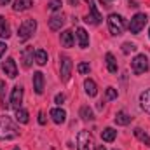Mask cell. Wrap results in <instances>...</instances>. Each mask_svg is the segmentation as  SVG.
Returning a JSON list of instances; mask_svg holds the SVG:
<instances>
[{
  "instance_id": "obj_12",
  "label": "cell",
  "mask_w": 150,
  "mask_h": 150,
  "mask_svg": "<svg viewBox=\"0 0 150 150\" xmlns=\"http://www.w3.org/2000/svg\"><path fill=\"white\" fill-rule=\"evenodd\" d=\"M33 56H35V51H33V47H25V49H23V52H21V58H23V67H25V68H30V67H32Z\"/></svg>"
},
{
  "instance_id": "obj_21",
  "label": "cell",
  "mask_w": 150,
  "mask_h": 150,
  "mask_svg": "<svg viewBox=\"0 0 150 150\" xmlns=\"http://www.w3.org/2000/svg\"><path fill=\"white\" fill-rule=\"evenodd\" d=\"M133 133H134V136H136V138H138V140H140L142 143H145L147 147H150V136L147 134V133H145V131H143V129L136 127V129H134Z\"/></svg>"
},
{
  "instance_id": "obj_25",
  "label": "cell",
  "mask_w": 150,
  "mask_h": 150,
  "mask_svg": "<svg viewBox=\"0 0 150 150\" xmlns=\"http://www.w3.org/2000/svg\"><path fill=\"white\" fill-rule=\"evenodd\" d=\"M35 61H37L40 67H44V65L47 63V52H45L44 49H37V51H35Z\"/></svg>"
},
{
  "instance_id": "obj_2",
  "label": "cell",
  "mask_w": 150,
  "mask_h": 150,
  "mask_svg": "<svg viewBox=\"0 0 150 150\" xmlns=\"http://www.w3.org/2000/svg\"><path fill=\"white\" fill-rule=\"evenodd\" d=\"M35 30H37V21H35L33 18H30V19H25V21L19 25L18 37H19V40H21V42H25V40H28V38L35 33Z\"/></svg>"
},
{
  "instance_id": "obj_33",
  "label": "cell",
  "mask_w": 150,
  "mask_h": 150,
  "mask_svg": "<svg viewBox=\"0 0 150 150\" xmlns=\"http://www.w3.org/2000/svg\"><path fill=\"white\" fill-rule=\"evenodd\" d=\"M54 101H56L58 105H61V103L65 101V96H63V94H56V98H54Z\"/></svg>"
},
{
  "instance_id": "obj_39",
  "label": "cell",
  "mask_w": 150,
  "mask_h": 150,
  "mask_svg": "<svg viewBox=\"0 0 150 150\" xmlns=\"http://www.w3.org/2000/svg\"><path fill=\"white\" fill-rule=\"evenodd\" d=\"M149 37H150V30H149Z\"/></svg>"
},
{
  "instance_id": "obj_28",
  "label": "cell",
  "mask_w": 150,
  "mask_h": 150,
  "mask_svg": "<svg viewBox=\"0 0 150 150\" xmlns=\"http://www.w3.org/2000/svg\"><path fill=\"white\" fill-rule=\"evenodd\" d=\"M138 47L134 45V44H131V42H126V44H122V52L124 54H129V52H134Z\"/></svg>"
},
{
  "instance_id": "obj_18",
  "label": "cell",
  "mask_w": 150,
  "mask_h": 150,
  "mask_svg": "<svg viewBox=\"0 0 150 150\" xmlns=\"http://www.w3.org/2000/svg\"><path fill=\"white\" fill-rule=\"evenodd\" d=\"M61 45L63 47H72L74 45V33L70 30H65L61 33Z\"/></svg>"
},
{
  "instance_id": "obj_7",
  "label": "cell",
  "mask_w": 150,
  "mask_h": 150,
  "mask_svg": "<svg viewBox=\"0 0 150 150\" xmlns=\"http://www.w3.org/2000/svg\"><path fill=\"white\" fill-rule=\"evenodd\" d=\"M21 103H23V86H14L12 89V94H11V107L14 110L21 108Z\"/></svg>"
},
{
  "instance_id": "obj_6",
  "label": "cell",
  "mask_w": 150,
  "mask_h": 150,
  "mask_svg": "<svg viewBox=\"0 0 150 150\" xmlns=\"http://www.w3.org/2000/svg\"><path fill=\"white\" fill-rule=\"evenodd\" d=\"M131 68H133V74L142 75L149 70V58L145 54H138L133 61H131Z\"/></svg>"
},
{
  "instance_id": "obj_11",
  "label": "cell",
  "mask_w": 150,
  "mask_h": 150,
  "mask_svg": "<svg viewBox=\"0 0 150 150\" xmlns=\"http://www.w3.org/2000/svg\"><path fill=\"white\" fill-rule=\"evenodd\" d=\"M63 25H65V16H63V14H52V16L49 18V28H51V30L58 32V30H61Z\"/></svg>"
},
{
  "instance_id": "obj_1",
  "label": "cell",
  "mask_w": 150,
  "mask_h": 150,
  "mask_svg": "<svg viewBox=\"0 0 150 150\" xmlns=\"http://www.w3.org/2000/svg\"><path fill=\"white\" fill-rule=\"evenodd\" d=\"M19 136V127L9 115H0V140H14Z\"/></svg>"
},
{
  "instance_id": "obj_4",
  "label": "cell",
  "mask_w": 150,
  "mask_h": 150,
  "mask_svg": "<svg viewBox=\"0 0 150 150\" xmlns=\"http://www.w3.org/2000/svg\"><path fill=\"white\" fill-rule=\"evenodd\" d=\"M77 150H96L94 140L89 131H80L77 136Z\"/></svg>"
},
{
  "instance_id": "obj_3",
  "label": "cell",
  "mask_w": 150,
  "mask_h": 150,
  "mask_svg": "<svg viewBox=\"0 0 150 150\" xmlns=\"http://www.w3.org/2000/svg\"><path fill=\"white\" fill-rule=\"evenodd\" d=\"M147 21H149L147 14H143V12H138V14H134V16H133V19L129 21L127 28H129V32H131V33L138 35V33H140V32H142V30L145 28Z\"/></svg>"
},
{
  "instance_id": "obj_34",
  "label": "cell",
  "mask_w": 150,
  "mask_h": 150,
  "mask_svg": "<svg viewBox=\"0 0 150 150\" xmlns=\"http://www.w3.org/2000/svg\"><path fill=\"white\" fill-rule=\"evenodd\" d=\"M38 124H42V126L45 124V115H44V112L38 113Z\"/></svg>"
},
{
  "instance_id": "obj_15",
  "label": "cell",
  "mask_w": 150,
  "mask_h": 150,
  "mask_svg": "<svg viewBox=\"0 0 150 150\" xmlns=\"http://www.w3.org/2000/svg\"><path fill=\"white\" fill-rule=\"evenodd\" d=\"M140 105H142V108L147 113H150V89L143 91V93L140 94Z\"/></svg>"
},
{
  "instance_id": "obj_30",
  "label": "cell",
  "mask_w": 150,
  "mask_h": 150,
  "mask_svg": "<svg viewBox=\"0 0 150 150\" xmlns=\"http://www.w3.org/2000/svg\"><path fill=\"white\" fill-rule=\"evenodd\" d=\"M77 70H79V74H89V70H91V67H89V63H79V67H77Z\"/></svg>"
},
{
  "instance_id": "obj_36",
  "label": "cell",
  "mask_w": 150,
  "mask_h": 150,
  "mask_svg": "<svg viewBox=\"0 0 150 150\" xmlns=\"http://www.w3.org/2000/svg\"><path fill=\"white\" fill-rule=\"evenodd\" d=\"M9 2H11V0H0V5H7Z\"/></svg>"
},
{
  "instance_id": "obj_10",
  "label": "cell",
  "mask_w": 150,
  "mask_h": 150,
  "mask_svg": "<svg viewBox=\"0 0 150 150\" xmlns=\"http://www.w3.org/2000/svg\"><path fill=\"white\" fill-rule=\"evenodd\" d=\"M2 70L5 72V75H9L11 79L18 77V67H16V61L12 58H7L4 63H2Z\"/></svg>"
},
{
  "instance_id": "obj_38",
  "label": "cell",
  "mask_w": 150,
  "mask_h": 150,
  "mask_svg": "<svg viewBox=\"0 0 150 150\" xmlns=\"http://www.w3.org/2000/svg\"><path fill=\"white\" fill-rule=\"evenodd\" d=\"M105 2H113V0H105Z\"/></svg>"
},
{
  "instance_id": "obj_14",
  "label": "cell",
  "mask_w": 150,
  "mask_h": 150,
  "mask_svg": "<svg viewBox=\"0 0 150 150\" xmlns=\"http://www.w3.org/2000/svg\"><path fill=\"white\" fill-rule=\"evenodd\" d=\"M49 115H51V119H52L56 124H63V122L67 120V112L61 110V108H52V110L49 112Z\"/></svg>"
},
{
  "instance_id": "obj_37",
  "label": "cell",
  "mask_w": 150,
  "mask_h": 150,
  "mask_svg": "<svg viewBox=\"0 0 150 150\" xmlns=\"http://www.w3.org/2000/svg\"><path fill=\"white\" fill-rule=\"evenodd\" d=\"M98 150H105V147H103V145H101V147H98Z\"/></svg>"
},
{
  "instance_id": "obj_32",
  "label": "cell",
  "mask_w": 150,
  "mask_h": 150,
  "mask_svg": "<svg viewBox=\"0 0 150 150\" xmlns=\"http://www.w3.org/2000/svg\"><path fill=\"white\" fill-rule=\"evenodd\" d=\"M117 98V91L113 87H108L107 89V100H115Z\"/></svg>"
},
{
  "instance_id": "obj_19",
  "label": "cell",
  "mask_w": 150,
  "mask_h": 150,
  "mask_svg": "<svg viewBox=\"0 0 150 150\" xmlns=\"http://www.w3.org/2000/svg\"><path fill=\"white\" fill-rule=\"evenodd\" d=\"M105 59H107V70H108L110 74H117V61H115V58H113L112 52H107Z\"/></svg>"
},
{
  "instance_id": "obj_9",
  "label": "cell",
  "mask_w": 150,
  "mask_h": 150,
  "mask_svg": "<svg viewBox=\"0 0 150 150\" xmlns=\"http://www.w3.org/2000/svg\"><path fill=\"white\" fill-rule=\"evenodd\" d=\"M87 4H89L91 14H89V16H86V21H87V23H93V25H100L103 18H101V14L98 12V9H96L94 2H93V0H87Z\"/></svg>"
},
{
  "instance_id": "obj_24",
  "label": "cell",
  "mask_w": 150,
  "mask_h": 150,
  "mask_svg": "<svg viewBox=\"0 0 150 150\" xmlns=\"http://www.w3.org/2000/svg\"><path fill=\"white\" fill-rule=\"evenodd\" d=\"M115 136H117V131L112 129V127H107L105 131H101V140L103 142H113Z\"/></svg>"
},
{
  "instance_id": "obj_29",
  "label": "cell",
  "mask_w": 150,
  "mask_h": 150,
  "mask_svg": "<svg viewBox=\"0 0 150 150\" xmlns=\"http://www.w3.org/2000/svg\"><path fill=\"white\" fill-rule=\"evenodd\" d=\"M0 101H2V107L7 108V103H5V82L0 80Z\"/></svg>"
},
{
  "instance_id": "obj_31",
  "label": "cell",
  "mask_w": 150,
  "mask_h": 150,
  "mask_svg": "<svg viewBox=\"0 0 150 150\" xmlns=\"http://www.w3.org/2000/svg\"><path fill=\"white\" fill-rule=\"evenodd\" d=\"M61 5H63L61 0H51L49 2V9L51 11H58V9H61Z\"/></svg>"
},
{
  "instance_id": "obj_8",
  "label": "cell",
  "mask_w": 150,
  "mask_h": 150,
  "mask_svg": "<svg viewBox=\"0 0 150 150\" xmlns=\"http://www.w3.org/2000/svg\"><path fill=\"white\" fill-rule=\"evenodd\" d=\"M72 68H74L72 59H70L68 56H63V58H61V79H63L65 82L70 79V75H72Z\"/></svg>"
},
{
  "instance_id": "obj_23",
  "label": "cell",
  "mask_w": 150,
  "mask_h": 150,
  "mask_svg": "<svg viewBox=\"0 0 150 150\" xmlns=\"http://www.w3.org/2000/svg\"><path fill=\"white\" fill-rule=\"evenodd\" d=\"M129 122H131V117L126 112H119L115 115V124H119V126H127Z\"/></svg>"
},
{
  "instance_id": "obj_35",
  "label": "cell",
  "mask_w": 150,
  "mask_h": 150,
  "mask_svg": "<svg viewBox=\"0 0 150 150\" xmlns=\"http://www.w3.org/2000/svg\"><path fill=\"white\" fill-rule=\"evenodd\" d=\"M5 51H7V45H5L4 42H0V58H2V54H4Z\"/></svg>"
},
{
  "instance_id": "obj_13",
  "label": "cell",
  "mask_w": 150,
  "mask_h": 150,
  "mask_svg": "<svg viewBox=\"0 0 150 150\" xmlns=\"http://www.w3.org/2000/svg\"><path fill=\"white\" fill-rule=\"evenodd\" d=\"M44 84H45L44 74H42V72H35V74H33V89H35L37 94H42V93H44Z\"/></svg>"
},
{
  "instance_id": "obj_22",
  "label": "cell",
  "mask_w": 150,
  "mask_h": 150,
  "mask_svg": "<svg viewBox=\"0 0 150 150\" xmlns=\"http://www.w3.org/2000/svg\"><path fill=\"white\" fill-rule=\"evenodd\" d=\"M32 7V0H14V11L21 12Z\"/></svg>"
},
{
  "instance_id": "obj_5",
  "label": "cell",
  "mask_w": 150,
  "mask_h": 150,
  "mask_svg": "<svg viewBox=\"0 0 150 150\" xmlns=\"http://www.w3.org/2000/svg\"><path fill=\"white\" fill-rule=\"evenodd\" d=\"M108 30L112 35H122L124 32V18L119 14H110L108 16Z\"/></svg>"
},
{
  "instance_id": "obj_17",
  "label": "cell",
  "mask_w": 150,
  "mask_h": 150,
  "mask_svg": "<svg viewBox=\"0 0 150 150\" xmlns=\"http://www.w3.org/2000/svg\"><path fill=\"white\" fill-rule=\"evenodd\" d=\"M84 87H86V93H87L91 98L98 94V89H96V82H94L93 79H86V80H84Z\"/></svg>"
},
{
  "instance_id": "obj_16",
  "label": "cell",
  "mask_w": 150,
  "mask_h": 150,
  "mask_svg": "<svg viewBox=\"0 0 150 150\" xmlns=\"http://www.w3.org/2000/svg\"><path fill=\"white\" fill-rule=\"evenodd\" d=\"M77 38H79V45L82 49L89 45V35H87V32L84 28H77Z\"/></svg>"
},
{
  "instance_id": "obj_27",
  "label": "cell",
  "mask_w": 150,
  "mask_h": 150,
  "mask_svg": "<svg viewBox=\"0 0 150 150\" xmlns=\"http://www.w3.org/2000/svg\"><path fill=\"white\" fill-rule=\"evenodd\" d=\"M79 115L82 117V120H93V119H94L93 110H91L89 107H82V108H80V112H79Z\"/></svg>"
},
{
  "instance_id": "obj_20",
  "label": "cell",
  "mask_w": 150,
  "mask_h": 150,
  "mask_svg": "<svg viewBox=\"0 0 150 150\" xmlns=\"http://www.w3.org/2000/svg\"><path fill=\"white\" fill-rule=\"evenodd\" d=\"M0 37L2 38H9L11 37V28H9V23L5 21V18L0 16Z\"/></svg>"
},
{
  "instance_id": "obj_26",
  "label": "cell",
  "mask_w": 150,
  "mask_h": 150,
  "mask_svg": "<svg viewBox=\"0 0 150 150\" xmlns=\"http://www.w3.org/2000/svg\"><path fill=\"white\" fill-rule=\"evenodd\" d=\"M16 120H18L19 124H26V122H28V112H26L25 108H18V110H16Z\"/></svg>"
}]
</instances>
